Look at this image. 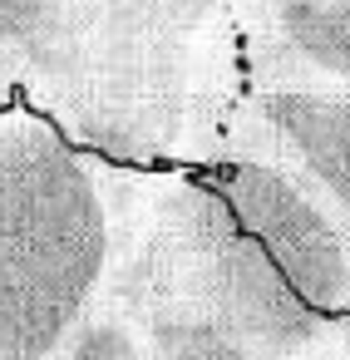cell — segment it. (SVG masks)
I'll return each mask as SVG.
<instances>
[{
	"mask_svg": "<svg viewBox=\"0 0 350 360\" xmlns=\"http://www.w3.org/2000/svg\"><path fill=\"white\" fill-rule=\"evenodd\" d=\"M138 257L261 360L350 355V222L271 153L222 139L134 207Z\"/></svg>",
	"mask_w": 350,
	"mask_h": 360,
	"instance_id": "obj_1",
	"label": "cell"
},
{
	"mask_svg": "<svg viewBox=\"0 0 350 360\" xmlns=\"http://www.w3.org/2000/svg\"><path fill=\"white\" fill-rule=\"evenodd\" d=\"M50 360H153L148 335H143V316H138L134 296L114 281V271H109L104 291L94 296V306L55 345Z\"/></svg>",
	"mask_w": 350,
	"mask_h": 360,
	"instance_id": "obj_5",
	"label": "cell"
},
{
	"mask_svg": "<svg viewBox=\"0 0 350 360\" xmlns=\"http://www.w3.org/2000/svg\"><path fill=\"white\" fill-rule=\"evenodd\" d=\"M227 139L286 163L350 222V89L291 70H247Z\"/></svg>",
	"mask_w": 350,
	"mask_h": 360,
	"instance_id": "obj_3",
	"label": "cell"
},
{
	"mask_svg": "<svg viewBox=\"0 0 350 360\" xmlns=\"http://www.w3.org/2000/svg\"><path fill=\"white\" fill-rule=\"evenodd\" d=\"M134 207L50 119L0 109V360H50L104 291Z\"/></svg>",
	"mask_w": 350,
	"mask_h": 360,
	"instance_id": "obj_2",
	"label": "cell"
},
{
	"mask_svg": "<svg viewBox=\"0 0 350 360\" xmlns=\"http://www.w3.org/2000/svg\"><path fill=\"white\" fill-rule=\"evenodd\" d=\"M148 6L168 20V25H178V30H188V35H212L237 6H247V0H148Z\"/></svg>",
	"mask_w": 350,
	"mask_h": 360,
	"instance_id": "obj_6",
	"label": "cell"
},
{
	"mask_svg": "<svg viewBox=\"0 0 350 360\" xmlns=\"http://www.w3.org/2000/svg\"><path fill=\"white\" fill-rule=\"evenodd\" d=\"M247 70H291L350 89V0H257Z\"/></svg>",
	"mask_w": 350,
	"mask_h": 360,
	"instance_id": "obj_4",
	"label": "cell"
}]
</instances>
